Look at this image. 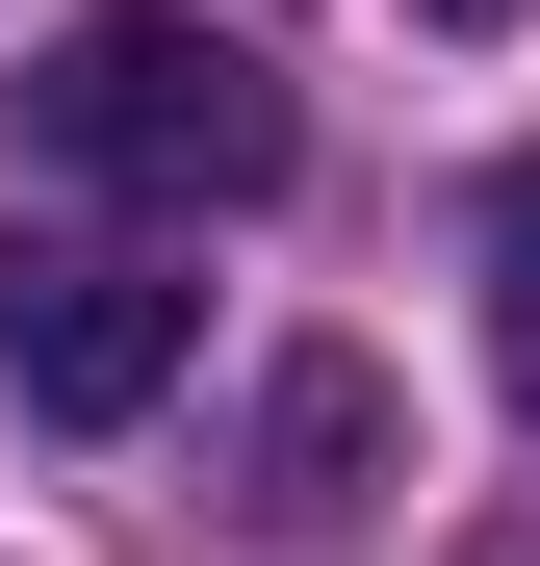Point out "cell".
I'll use <instances>...</instances> for the list:
<instances>
[{"mask_svg": "<svg viewBox=\"0 0 540 566\" xmlns=\"http://www.w3.org/2000/svg\"><path fill=\"white\" fill-rule=\"evenodd\" d=\"M27 129L77 180H129V207H257V180H284V77L232 27H180V0H77L27 52Z\"/></svg>", "mask_w": 540, "mask_h": 566, "instance_id": "obj_1", "label": "cell"}, {"mask_svg": "<svg viewBox=\"0 0 540 566\" xmlns=\"http://www.w3.org/2000/svg\"><path fill=\"white\" fill-rule=\"evenodd\" d=\"M180 360H207V283H180L155 232H27L0 258V387H27L52 438H129Z\"/></svg>", "mask_w": 540, "mask_h": 566, "instance_id": "obj_2", "label": "cell"}, {"mask_svg": "<svg viewBox=\"0 0 540 566\" xmlns=\"http://www.w3.org/2000/svg\"><path fill=\"white\" fill-rule=\"evenodd\" d=\"M257 463H284V515L387 490V387H360V360H284V412H257Z\"/></svg>", "mask_w": 540, "mask_h": 566, "instance_id": "obj_3", "label": "cell"}, {"mask_svg": "<svg viewBox=\"0 0 540 566\" xmlns=\"http://www.w3.org/2000/svg\"><path fill=\"white\" fill-rule=\"evenodd\" d=\"M489 360H515V412H540V155L489 180Z\"/></svg>", "mask_w": 540, "mask_h": 566, "instance_id": "obj_4", "label": "cell"}]
</instances>
